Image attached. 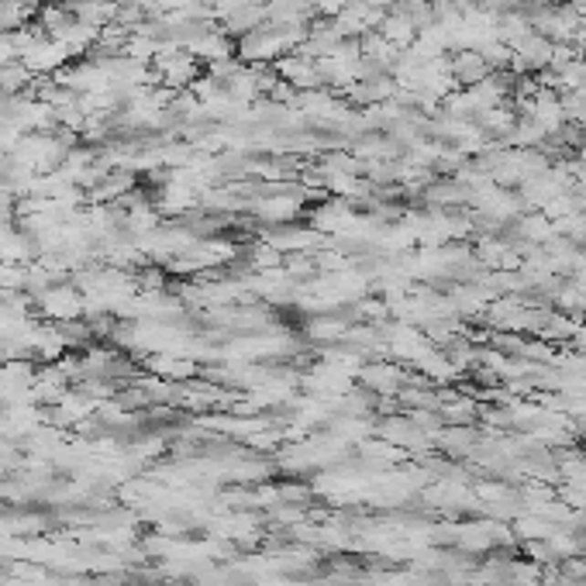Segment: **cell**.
I'll list each match as a JSON object with an SVG mask.
<instances>
[{"label":"cell","mask_w":586,"mask_h":586,"mask_svg":"<svg viewBox=\"0 0 586 586\" xmlns=\"http://www.w3.org/2000/svg\"><path fill=\"white\" fill-rule=\"evenodd\" d=\"M66 62H69V52H66L59 42H52V38H38V42L21 56V66L28 69L31 77H56Z\"/></svg>","instance_id":"1"},{"label":"cell","mask_w":586,"mask_h":586,"mask_svg":"<svg viewBox=\"0 0 586 586\" xmlns=\"http://www.w3.org/2000/svg\"><path fill=\"white\" fill-rule=\"evenodd\" d=\"M448 69H452V79H455V87H459V90L476 87L479 79H487L490 73H494L476 48H459V52H448Z\"/></svg>","instance_id":"2"},{"label":"cell","mask_w":586,"mask_h":586,"mask_svg":"<svg viewBox=\"0 0 586 586\" xmlns=\"http://www.w3.org/2000/svg\"><path fill=\"white\" fill-rule=\"evenodd\" d=\"M277 73H279V79H287L297 93L321 90V83H318V62L308 59V56H300V52L283 56V59L277 62Z\"/></svg>","instance_id":"3"},{"label":"cell","mask_w":586,"mask_h":586,"mask_svg":"<svg viewBox=\"0 0 586 586\" xmlns=\"http://www.w3.org/2000/svg\"><path fill=\"white\" fill-rule=\"evenodd\" d=\"M235 42L228 31H221V28H211V31H204L201 38L190 46V52L201 59V66H211V62H225V59H235Z\"/></svg>","instance_id":"4"},{"label":"cell","mask_w":586,"mask_h":586,"mask_svg":"<svg viewBox=\"0 0 586 586\" xmlns=\"http://www.w3.org/2000/svg\"><path fill=\"white\" fill-rule=\"evenodd\" d=\"M376 31H380V35H383V38L393 48L414 46V38H417V28L403 15H397V11H386L383 21H380V28H376Z\"/></svg>","instance_id":"5"},{"label":"cell","mask_w":586,"mask_h":586,"mask_svg":"<svg viewBox=\"0 0 586 586\" xmlns=\"http://www.w3.org/2000/svg\"><path fill=\"white\" fill-rule=\"evenodd\" d=\"M531 21H528L521 11H508V15H497V38L504 42V46H518L521 38H528L531 35Z\"/></svg>","instance_id":"6"},{"label":"cell","mask_w":586,"mask_h":586,"mask_svg":"<svg viewBox=\"0 0 586 586\" xmlns=\"http://www.w3.org/2000/svg\"><path fill=\"white\" fill-rule=\"evenodd\" d=\"M31 77L21 62H11V66H0V97H21V93L31 90Z\"/></svg>","instance_id":"7"},{"label":"cell","mask_w":586,"mask_h":586,"mask_svg":"<svg viewBox=\"0 0 586 586\" xmlns=\"http://www.w3.org/2000/svg\"><path fill=\"white\" fill-rule=\"evenodd\" d=\"M310 4H314V17L321 15L324 21H335V17L345 11V4H349V0H310Z\"/></svg>","instance_id":"8"}]
</instances>
